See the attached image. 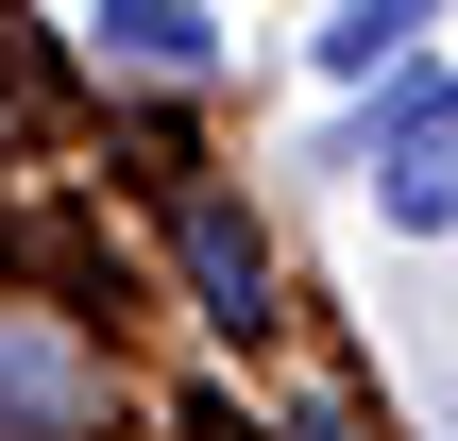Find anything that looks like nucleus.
<instances>
[{
  "instance_id": "39448f33",
  "label": "nucleus",
  "mask_w": 458,
  "mask_h": 441,
  "mask_svg": "<svg viewBox=\"0 0 458 441\" xmlns=\"http://www.w3.org/2000/svg\"><path fill=\"white\" fill-rule=\"evenodd\" d=\"M102 51L119 68H204L221 34H204V0H102Z\"/></svg>"
},
{
  "instance_id": "f257e3e1",
  "label": "nucleus",
  "mask_w": 458,
  "mask_h": 441,
  "mask_svg": "<svg viewBox=\"0 0 458 441\" xmlns=\"http://www.w3.org/2000/svg\"><path fill=\"white\" fill-rule=\"evenodd\" d=\"M374 204H391L408 238H458V85H408V102L374 119Z\"/></svg>"
},
{
  "instance_id": "20e7f679",
  "label": "nucleus",
  "mask_w": 458,
  "mask_h": 441,
  "mask_svg": "<svg viewBox=\"0 0 458 441\" xmlns=\"http://www.w3.org/2000/svg\"><path fill=\"white\" fill-rule=\"evenodd\" d=\"M408 51H425V0H340V17H323V68H340V85H374V68H408Z\"/></svg>"
},
{
  "instance_id": "423d86ee",
  "label": "nucleus",
  "mask_w": 458,
  "mask_h": 441,
  "mask_svg": "<svg viewBox=\"0 0 458 441\" xmlns=\"http://www.w3.org/2000/svg\"><path fill=\"white\" fill-rule=\"evenodd\" d=\"M272 441H357V425H340V408H306V425H272Z\"/></svg>"
},
{
  "instance_id": "f03ea898",
  "label": "nucleus",
  "mask_w": 458,
  "mask_h": 441,
  "mask_svg": "<svg viewBox=\"0 0 458 441\" xmlns=\"http://www.w3.org/2000/svg\"><path fill=\"white\" fill-rule=\"evenodd\" d=\"M85 408H102V374L51 323H0V441H85Z\"/></svg>"
},
{
  "instance_id": "7ed1b4c3",
  "label": "nucleus",
  "mask_w": 458,
  "mask_h": 441,
  "mask_svg": "<svg viewBox=\"0 0 458 441\" xmlns=\"http://www.w3.org/2000/svg\"><path fill=\"white\" fill-rule=\"evenodd\" d=\"M187 272H204V306H221V323H272V255H255V221L187 204Z\"/></svg>"
}]
</instances>
